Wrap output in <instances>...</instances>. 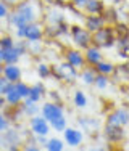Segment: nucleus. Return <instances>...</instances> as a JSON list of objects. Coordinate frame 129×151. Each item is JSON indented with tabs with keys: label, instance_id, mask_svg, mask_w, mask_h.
I'll return each instance as SVG.
<instances>
[{
	"label": "nucleus",
	"instance_id": "1",
	"mask_svg": "<svg viewBox=\"0 0 129 151\" xmlns=\"http://www.w3.org/2000/svg\"><path fill=\"white\" fill-rule=\"evenodd\" d=\"M39 3H34L32 0H20L15 6H12V12L7 16L8 24L16 29L37 21L39 16L42 15V12H39Z\"/></svg>",
	"mask_w": 129,
	"mask_h": 151
},
{
	"label": "nucleus",
	"instance_id": "2",
	"mask_svg": "<svg viewBox=\"0 0 129 151\" xmlns=\"http://www.w3.org/2000/svg\"><path fill=\"white\" fill-rule=\"evenodd\" d=\"M116 44V32L115 27L110 24H105L102 29L95 31L92 34V45L99 47V48H112Z\"/></svg>",
	"mask_w": 129,
	"mask_h": 151
},
{
	"label": "nucleus",
	"instance_id": "3",
	"mask_svg": "<svg viewBox=\"0 0 129 151\" xmlns=\"http://www.w3.org/2000/svg\"><path fill=\"white\" fill-rule=\"evenodd\" d=\"M70 35H71V42H73V47L79 48L84 52L87 47L92 45V32L87 31L84 27V24H73L70 27Z\"/></svg>",
	"mask_w": 129,
	"mask_h": 151
},
{
	"label": "nucleus",
	"instance_id": "4",
	"mask_svg": "<svg viewBox=\"0 0 129 151\" xmlns=\"http://www.w3.org/2000/svg\"><path fill=\"white\" fill-rule=\"evenodd\" d=\"M15 35L16 39H24L28 42L42 40L44 39V24L39 23V21H34V23H29L26 26L16 27Z\"/></svg>",
	"mask_w": 129,
	"mask_h": 151
},
{
	"label": "nucleus",
	"instance_id": "5",
	"mask_svg": "<svg viewBox=\"0 0 129 151\" xmlns=\"http://www.w3.org/2000/svg\"><path fill=\"white\" fill-rule=\"evenodd\" d=\"M52 77H55L57 81H63L66 84H73L79 77V71L76 68H73L70 63H62L52 66Z\"/></svg>",
	"mask_w": 129,
	"mask_h": 151
},
{
	"label": "nucleus",
	"instance_id": "6",
	"mask_svg": "<svg viewBox=\"0 0 129 151\" xmlns=\"http://www.w3.org/2000/svg\"><path fill=\"white\" fill-rule=\"evenodd\" d=\"M103 138L110 143V145H120L126 140V130L123 125H115V124H108L105 122L103 127Z\"/></svg>",
	"mask_w": 129,
	"mask_h": 151
},
{
	"label": "nucleus",
	"instance_id": "7",
	"mask_svg": "<svg viewBox=\"0 0 129 151\" xmlns=\"http://www.w3.org/2000/svg\"><path fill=\"white\" fill-rule=\"evenodd\" d=\"M63 56L66 60V63H70L73 68H76L78 71H81L82 68H86V58H84V52L76 47H70V48H64Z\"/></svg>",
	"mask_w": 129,
	"mask_h": 151
},
{
	"label": "nucleus",
	"instance_id": "8",
	"mask_svg": "<svg viewBox=\"0 0 129 151\" xmlns=\"http://www.w3.org/2000/svg\"><path fill=\"white\" fill-rule=\"evenodd\" d=\"M29 130L34 135H47L49 137L52 127H50V122L42 114H36V116L29 117Z\"/></svg>",
	"mask_w": 129,
	"mask_h": 151
},
{
	"label": "nucleus",
	"instance_id": "9",
	"mask_svg": "<svg viewBox=\"0 0 129 151\" xmlns=\"http://www.w3.org/2000/svg\"><path fill=\"white\" fill-rule=\"evenodd\" d=\"M41 114L45 117L49 122L55 121L57 117L64 116V108L63 103H57V101H47L41 106Z\"/></svg>",
	"mask_w": 129,
	"mask_h": 151
},
{
	"label": "nucleus",
	"instance_id": "10",
	"mask_svg": "<svg viewBox=\"0 0 129 151\" xmlns=\"http://www.w3.org/2000/svg\"><path fill=\"white\" fill-rule=\"evenodd\" d=\"M3 142H5V148L10 150V151H18L21 148V143H23V137L21 134L16 130L15 127H12L10 125L8 129H7L5 132H3Z\"/></svg>",
	"mask_w": 129,
	"mask_h": 151
},
{
	"label": "nucleus",
	"instance_id": "11",
	"mask_svg": "<svg viewBox=\"0 0 129 151\" xmlns=\"http://www.w3.org/2000/svg\"><path fill=\"white\" fill-rule=\"evenodd\" d=\"M63 140L68 146L78 148V146H81L82 142H84V134H82V130H79V129L66 127L63 130Z\"/></svg>",
	"mask_w": 129,
	"mask_h": 151
},
{
	"label": "nucleus",
	"instance_id": "12",
	"mask_svg": "<svg viewBox=\"0 0 129 151\" xmlns=\"http://www.w3.org/2000/svg\"><path fill=\"white\" fill-rule=\"evenodd\" d=\"M107 122L108 124H115V125H123V127L129 125V108L121 106V108L113 109L107 116Z\"/></svg>",
	"mask_w": 129,
	"mask_h": 151
},
{
	"label": "nucleus",
	"instance_id": "13",
	"mask_svg": "<svg viewBox=\"0 0 129 151\" xmlns=\"http://www.w3.org/2000/svg\"><path fill=\"white\" fill-rule=\"evenodd\" d=\"M2 76L8 82L16 84V82H20L21 77H23V71L18 66V63H8V64H3V74Z\"/></svg>",
	"mask_w": 129,
	"mask_h": 151
},
{
	"label": "nucleus",
	"instance_id": "14",
	"mask_svg": "<svg viewBox=\"0 0 129 151\" xmlns=\"http://www.w3.org/2000/svg\"><path fill=\"white\" fill-rule=\"evenodd\" d=\"M84 58H86V64H87V66L94 68L95 64H99L100 61L103 60V52H102V48H99V47L91 45V47H87V48L84 50Z\"/></svg>",
	"mask_w": 129,
	"mask_h": 151
},
{
	"label": "nucleus",
	"instance_id": "15",
	"mask_svg": "<svg viewBox=\"0 0 129 151\" xmlns=\"http://www.w3.org/2000/svg\"><path fill=\"white\" fill-rule=\"evenodd\" d=\"M105 19H103L102 15H86L84 16V27L87 31H91L92 34H94L95 31L102 29L103 26H105Z\"/></svg>",
	"mask_w": 129,
	"mask_h": 151
},
{
	"label": "nucleus",
	"instance_id": "16",
	"mask_svg": "<svg viewBox=\"0 0 129 151\" xmlns=\"http://www.w3.org/2000/svg\"><path fill=\"white\" fill-rule=\"evenodd\" d=\"M5 98H7V103L10 106H20L23 103V96L20 95V92L16 90V84L13 82H8L5 88Z\"/></svg>",
	"mask_w": 129,
	"mask_h": 151
},
{
	"label": "nucleus",
	"instance_id": "17",
	"mask_svg": "<svg viewBox=\"0 0 129 151\" xmlns=\"http://www.w3.org/2000/svg\"><path fill=\"white\" fill-rule=\"evenodd\" d=\"M105 10V2L103 0H87L82 12L86 15H102Z\"/></svg>",
	"mask_w": 129,
	"mask_h": 151
},
{
	"label": "nucleus",
	"instance_id": "18",
	"mask_svg": "<svg viewBox=\"0 0 129 151\" xmlns=\"http://www.w3.org/2000/svg\"><path fill=\"white\" fill-rule=\"evenodd\" d=\"M116 52L121 58L129 60V35H123V37H116Z\"/></svg>",
	"mask_w": 129,
	"mask_h": 151
},
{
	"label": "nucleus",
	"instance_id": "19",
	"mask_svg": "<svg viewBox=\"0 0 129 151\" xmlns=\"http://www.w3.org/2000/svg\"><path fill=\"white\" fill-rule=\"evenodd\" d=\"M21 109H23V113L26 117H32V116H36V114H39L41 106H39V103L32 101L31 98H24L23 103H21Z\"/></svg>",
	"mask_w": 129,
	"mask_h": 151
},
{
	"label": "nucleus",
	"instance_id": "20",
	"mask_svg": "<svg viewBox=\"0 0 129 151\" xmlns=\"http://www.w3.org/2000/svg\"><path fill=\"white\" fill-rule=\"evenodd\" d=\"M45 93H47V90H45V85L42 84V82H36V84L31 85V92H29V96H28V98H31L32 101L39 103L45 96Z\"/></svg>",
	"mask_w": 129,
	"mask_h": 151
},
{
	"label": "nucleus",
	"instance_id": "21",
	"mask_svg": "<svg viewBox=\"0 0 129 151\" xmlns=\"http://www.w3.org/2000/svg\"><path fill=\"white\" fill-rule=\"evenodd\" d=\"M44 19H45V24H58V23H62V21H66L64 19V13L60 8L49 10V12L45 13Z\"/></svg>",
	"mask_w": 129,
	"mask_h": 151
},
{
	"label": "nucleus",
	"instance_id": "22",
	"mask_svg": "<svg viewBox=\"0 0 129 151\" xmlns=\"http://www.w3.org/2000/svg\"><path fill=\"white\" fill-rule=\"evenodd\" d=\"M95 76H97V71L92 66H86L79 71V79L84 85H94Z\"/></svg>",
	"mask_w": 129,
	"mask_h": 151
},
{
	"label": "nucleus",
	"instance_id": "23",
	"mask_svg": "<svg viewBox=\"0 0 129 151\" xmlns=\"http://www.w3.org/2000/svg\"><path fill=\"white\" fill-rule=\"evenodd\" d=\"M94 69L97 71V74H105V76H112L115 74V69L116 66L112 63V61H107V60H102L99 64H95Z\"/></svg>",
	"mask_w": 129,
	"mask_h": 151
},
{
	"label": "nucleus",
	"instance_id": "24",
	"mask_svg": "<svg viewBox=\"0 0 129 151\" xmlns=\"http://www.w3.org/2000/svg\"><path fill=\"white\" fill-rule=\"evenodd\" d=\"M47 151H63L64 150V140L62 138H57V137H52V138L47 140L44 146Z\"/></svg>",
	"mask_w": 129,
	"mask_h": 151
},
{
	"label": "nucleus",
	"instance_id": "25",
	"mask_svg": "<svg viewBox=\"0 0 129 151\" xmlns=\"http://www.w3.org/2000/svg\"><path fill=\"white\" fill-rule=\"evenodd\" d=\"M73 103H74V106L79 108V109H82V108L87 106L89 98H87V95H86V92H82V90H76V92H74V95H73Z\"/></svg>",
	"mask_w": 129,
	"mask_h": 151
},
{
	"label": "nucleus",
	"instance_id": "26",
	"mask_svg": "<svg viewBox=\"0 0 129 151\" xmlns=\"http://www.w3.org/2000/svg\"><path fill=\"white\" fill-rule=\"evenodd\" d=\"M110 76H105V74H97L95 76V81H94V87L97 90H107L110 85Z\"/></svg>",
	"mask_w": 129,
	"mask_h": 151
},
{
	"label": "nucleus",
	"instance_id": "27",
	"mask_svg": "<svg viewBox=\"0 0 129 151\" xmlns=\"http://www.w3.org/2000/svg\"><path fill=\"white\" fill-rule=\"evenodd\" d=\"M21 56L18 55V52L15 50V47L12 48H7L3 50V64H8V63H18Z\"/></svg>",
	"mask_w": 129,
	"mask_h": 151
},
{
	"label": "nucleus",
	"instance_id": "28",
	"mask_svg": "<svg viewBox=\"0 0 129 151\" xmlns=\"http://www.w3.org/2000/svg\"><path fill=\"white\" fill-rule=\"evenodd\" d=\"M102 16H103V19H105V23L110 24V26H115V24L118 23V12L115 8H107L105 6Z\"/></svg>",
	"mask_w": 129,
	"mask_h": 151
},
{
	"label": "nucleus",
	"instance_id": "29",
	"mask_svg": "<svg viewBox=\"0 0 129 151\" xmlns=\"http://www.w3.org/2000/svg\"><path fill=\"white\" fill-rule=\"evenodd\" d=\"M79 122L86 130H91V132L99 130V127H100V122L92 119V117H79Z\"/></svg>",
	"mask_w": 129,
	"mask_h": 151
},
{
	"label": "nucleus",
	"instance_id": "30",
	"mask_svg": "<svg viewBox=\"0 0 129 151\" xmlns=\"http://www.w3.org/2000/svg\"><path fill=\"white\" fill-rule=\"evenodd\" d=\"M50 127H52V130H55V132H60V134H63V130L68 127V119H66V116L57 117L55 121H52V122H50Z\"/></svg>",
	"mask_w": 129,
	"mask_h": 151
},
{
	"label": "nucleus",
	"instance_id": "31",
	"mask_svg": "<svg viewBox=\"0 0 129 151\" xmlns=\"http://www.w3.org/2000/svg\"><path fill=\"white\" fill-rule=\"evenodd\" d=\"M36 71H37V76L41 79H49L52 77V66L47 63H39L36 66Z\"/></svg>",
	"mask_w": 129,
	"mask_h": 151
},
{
	"label": "nucleus",
	"instance_id": "32",
	"mask_svg": "<svg viewBox=\"0 0 129 151\" xmlns=\"http://www.w3.org/2000/svg\"><path fill=\"white\" fill-rule=\"evenodd\" d=\"M28 53L29 55H39V53H42V40H36V42H28Z\"/></svg>",
	"mask_w": 129,
	"mask_h": 151
},
{
	"label": "nucleus",
	"instance_id": "33",
	"mask_svg": "<svg viewBox=\"0 0 129 151\" xmlns=\"http://www.w3.org/2000/svg\"><path fill=\"white\" fill-rule=\"evenodd\" d=\"M113 27H115V32H116V37L129 35V24L128 23H120V21H118Z\"/></svg>",
	"mask_w": 129,
	"mask_h": 151
},
{
	"label": "nucleus",
	"instance_id": "34",
	"mask_svg": "<svg viewBox=\"0 0 129 151\" xmlns=\"http://www.w3.org/2000/svg\"><path fill=\"white\" fill-rule=\"evenodd\" d=\"M16 90L20 92V95L23 96V100H24V98H28V96H29V92H31V85H28L26 82L20 81V82H16Z\"/></svg>",
	"mask_w": 129,
	"mask_h": 151
},
{
	"label": "nucleus",
	"instance_id": "35",
	"mask_svg": "<svg viewBox=\"0 0 129 151\" xmlns=\"http://www.w3.org/2000/svg\"><path fill=\"white\" fill-rule=\"evenodd\" d=\"M15 39L12 37V35H8V34H5V35H0V47H2L3 50H7V48H12L13 45H15Z\"/></svg>",
	"mask_w": 129,
	"mask_h": 151
},
{
	"label": "nucleus",
	"instance_id": "36",
	"mask_svg": "<svg viewBox=\"0 0 129 151\" xmlns=\"http://www.w3.org/2000/svg\"><path fill=\"white\" fill-rule=\"evenodd\" d=\"M12 12V6L5 2V0H0V19H7V16Z\"/></svg>",
	"mask_w": 129,
	"mask_h": 151
},
{
	"label": "nucleus",
	"instance_id": "37",
	"mask_svg": "<svg viewBox=\"0 0 129 151\" xmlns=\"http://www.w3.org/2000/svg\"><path fill=\"white\" fill-rule=\"evenodd\" d=\"M10 124H12V122L7 119V116L3 114V111H2V113H0V134H3V132L10 127Z\"/></svg>",
	"mask_w": 129,
	"mask_h": 151
},
{
	"label": "nucleus",
	"instance_id": "38",
	"mask_svg": "<svg viewBox=\"0 0 129 151\" xmlns=\"http://www.w3.org/2000/svg\"><path fill=\"white\" fill-rule=\"evenodd\" d=\"M70 3L74 6V8H78V10H84V6H86V3H87V0H70Z\"/></svg>",
	"mask_w": 129,
	"mask_h": 151
},
{
	"label": "nucleus",
	"instance_id": "39",
	"mask_svg": "<svg viewBox=\"0 0 129 151\" xmlns=\"http://www.w3.org/2000/svg\"><path fill=\"white\" fill-rule=\"evenodd\" d=\"M45 3H47V5H52V6H60V8L66 5L64 0H45Z\"/></svg>",
	"mask_w": 129,
	"mask_h": 151
},
{
	"label": "nucleus",
	"instance_id": "40",
	"mask_svg": "<svg viewBox=\"0 0 129 151\" xmlns=\"http://www.w3.org/2000/svg\"><path fill=\"white\" fill-rule=\"evenodd\" d=\"M8 85V81H7L3 76H0V95H5V88Z\"/></svg>",
	"mask_w": 129,
	"mask_h": 151
},
{
	"label": "nucleus",
	"instance_id": "41",
	"mask_svg": "<svg viewBox=\"0 0 129 151\" xmlns=\"http://www.w3.org/2000/svg\"><path fill=\"white\" fill-rule=\"evenodd\" d=\"M49 95H50V100H52V101H57V103H62V96L58 95V92H55V90H53V92H50Z\"/></svg>",
	"mask_w": 129,
	"mask_h": 151
},
{
	"label": "nucleus",
	"instance_id": "42",
	"mask_svg": "<svg viewBox=\"0 0 129 151\" xmlns=\"http://www.w3.org/2000/svg\"><path fill=\"white\" fill-rule=\"evenodd\" d=\"M7 106H8V103H7L5 95H0V109L3 111V108H7Z\"/></svg>",
	"mask_w": 129,
	"mask_h": 151
},
{
	"label": "nucleus",
	"instance_id": "43",
	"mask_svg": "<svg viewBox=\"0 0 129 151\" xmlns=\"http://www.w3.org/2000/svg\"><path fill=\"white\" fill-rule=\"evenodd\" d=\"M5 148V142H3V135L0 134V150H3Z\"/></svg>",
	"mask_w": 129,
	"mask_h": 151
},
{
	"label": "nucleus",
	"instance_id": "44",
	"mask_svg": "<svg viewBox=\"0 0 129 151\" xmlns=\"http://www.w3.org/2000/svg\"><path fill=\"white\" fill-rule=\"evenodd\" d=\"M0 63H3V48L0 47Z\"/></svg>",
	"mask_w": 129,
	"mask_h": 151
},
{
	"label": "nucleus",
	"instance_id": "45",
	"mask_svg": "<svg viewBox=\"0 0 129 151\" xmlns=\"http://www.w3.org/2000/svg\"><path fill=\"white\" fill-rule=\"evenodd\" d=\"M3 74V63H0V76Z\"/></svg>",
	"mask_w": 129,
	"mask_h": 151
},
{
	"label": "nucleus",
	"instance_id": "46",
	"mask_svg": "<svg viewBox=\"0 0 129 151\" xmlns=\"http://www.w3.org/2000/svg\"><path fill=\"white\" fill-rule=\"evenodd\" d=\"M128 24H129V12H128Z\"/></svg>",
	"mask_w": 129,
	"mask_h": 151
}]
</instances>
